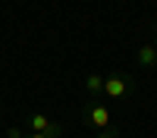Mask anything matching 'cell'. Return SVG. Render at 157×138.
<instances>
[{
  "label": "cell",
  "instance_id": "7",
  "mask_svg": "<svg viewBox=\"0 0 157 138\" xmlns=\"http://www.w3.org/2000/svg\"><path fill=\"white\" fill-rule=\"evenodd\" d=\"M6 135H10V138H22V132H19V129H10Z\"/></svg>",
  "mask_w": 157,
  "mask_h": 138
},
{
  "label": "cell",
  "instance_id": "3",
  "mask_svg": "<svg viewBox=\"0 0 157 138\" xmlns=\"http://www.w3.org/2000/svg\"><path fill=\"white\" fill-rule=\"evenodd\" d=\"M88 122L94 125V129H107V125H110V110L104 104H91L88 107Z\"/></svg>",
  "mask_w": 157,
  "mask_h": 138
},
{
  "label": "cell",
  "instance_id": "4",
  "mask_svg": "<svg viewBox=\"0 0 157 138\" xmlns=\"http://www.w3.org/2000/svg\"><path fill=\"white\" fill-rule=\"evenodd\" d=\"M138 63L141 66H157V47L154 44H141L138 47Z\"/></svg>",
  "mask_w": 157,
  "mask_h": 138
},
{
  "label": "cell",
  "instance_id": "1",
  "mask_svg": "<svg viewBox=\"0 0 157 138\" xmlns=\"http://www.w3.org/2000/svg\"><path fill=\"white\" fill-rule=\"evenodd\" d=\"M129 91H132V79H129V75H107V79H104V94L107 97L120 100Z\"/></svg>",
  "mask_w": 157,
  "mask_h": 138
},
{
  "label": "cell",
  "instance_id": "2",
  "mask_svg": "<svg viewBox=\"0 0 157 138\" xmlns=\"http://www.w3.org/2000/svg\"><path fill=\"white\" fill-rule=\"evenodd\" d=\"M29 129L32 132H41V135H50V138H60L63 135V125L60 122H50V116H44V113H32V116H29Z\"/></svg>",
  "mask_w": 157,
  "mask_h": 138
},
{
  "label": "cell",
  "instance_id": "5",
  "mask_svg": "<svg viewBox=\"0 0 157 138\" xmlns=\"http://www.w3.org/2000/svg\"><path fill=\"white\" fill-rule=\"evenodd\" d=\"M85 88H88V94H104V79L98 72H91L88 79H85Z\"/></svg>",
  "mask_w": 157,
  "mask_h": 138
},
{
  "label": "cell",
  "instance_id": "6",
  "mask_svg": "<svg viewBox=\"0 0 157 138\" xmlns=\"http://www.w3.org/2000/svg\"><path fill=\"white\" fill-rule=\"evenodd\" d=\"M94 138H116V129H110V125H107V129H98Z\"/></svg>",
  "mask_w": 157,
  "mask_h": 138
},
{
  "label": "cell",
  "instance_id": "9",
  "mask_svg": "<svg viewBox=\"0 0 157 138\" xmlns=\"http://www.w3.org/2000/svg\"><path fill=\"white\" fill-rule=\"evenodd\" d=\"M154 47H157V35H154Z\"/></svg>",
  "mask_w": 157,
  "mask_h": 138
},
{
  "label": "cell",
  "instance_id": "8",
  "mask_svg": "<svg viewBox=\"0 0 157 138\" xmlns=\"http://www.w3.org/2000/svg\"><path fill=\"white\" fill-rule=\"evenodd\" d=\"M25 138H50V135H41V132H29Z\"/></svg>",
  "mask_w": 157,
  "mask_h": 138
}]
</instances>
